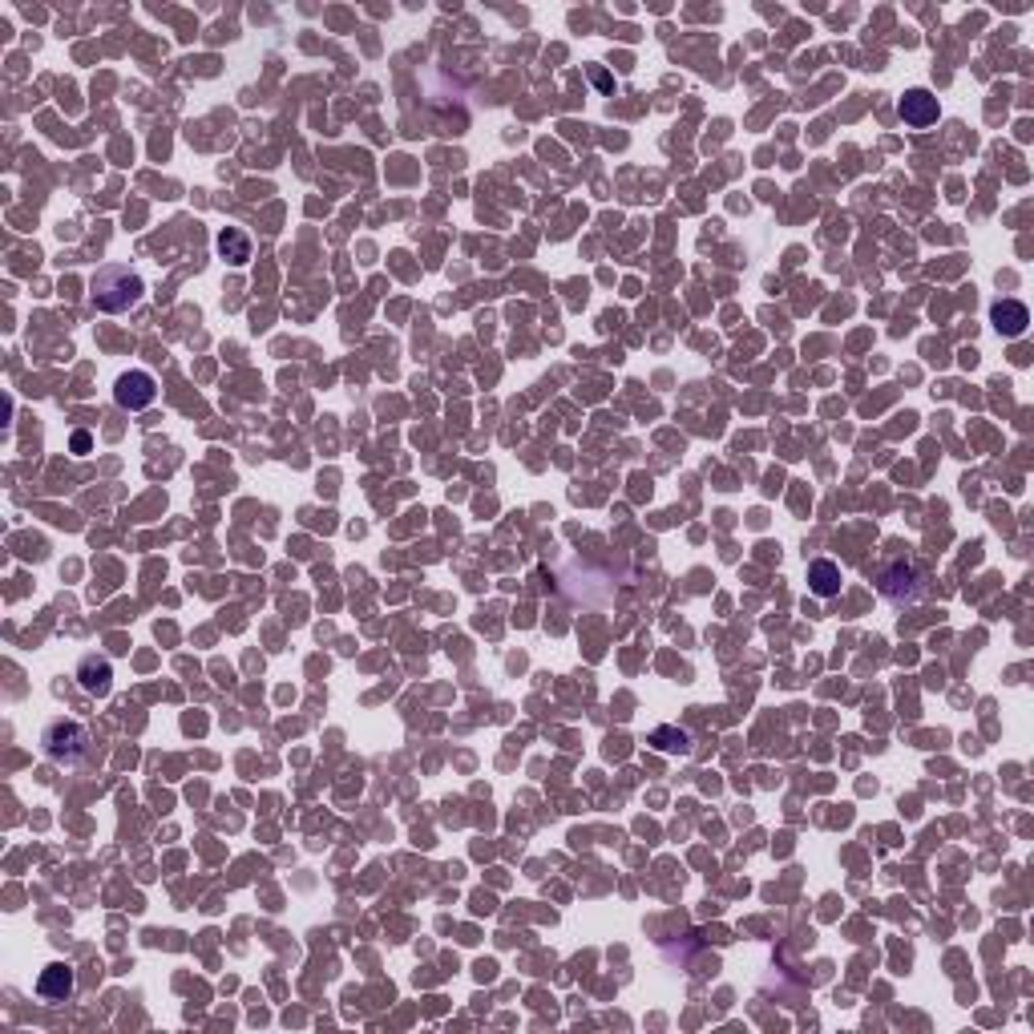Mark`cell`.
Here are the masks:
<instances>
[{
    "instance_id": "1",
    "label": "cell",
    "mask_w": 1034,
    "mask_h": 1034,
    "mask_svg": "<svg viewBox=\"0 0 1034 1034\" xmlns=\"http://www.w3.org/2000/svg\"><path fill=\"white\" fill-rule=\"evenodd\" d=\"M142 291H146L142 275L130 271V267H118V263L97 267V275L89 279V299H93V307H97V312H110V316L130 312V307L142 299Z\"/></svg>"
},
{
    "instance_id": "2",
    "label": "cell",
    "mask_w": 1034,
    "mask_h": 1034,
    "mask_svg": "<svg viewBox=\"0 0 1034 1034\" xmlns=\"http://www.w3.org/2000/svg\"><path fill=\"white\" fill-rule=\"evenodd\" d=\"M41 748L53 764L61 768H77L85 756H89V728L81 719H49L45 732H41Z\"/></svg>"
},
{
    "instance_id": "3",
    "label": "cell",
    "mask_w": 1034,
    "mask_h": 1034,
    "mask_svg": "<svg viewBox=\"0 0 1034 1034\" xmlns=\"http://www.w3.org/2000/svg\"><path fill=\"white\" fill-rule=\"evenodd\" d=\"M154 396H158V384H154V376H150V372H142V368L122 372V376H118V384H114V400H118L122 408H130V412L150 408V404H154Z\"/></svg>"
},
{
    "instance_id": "4",
    "label": "cell",
    "mask_w": 1034,
    "mask_h": 1034,
    "mask_svg": "<svg viewBox=\"0 0 1034 1034\" xmlns=\"http://www.w3.org/2000/svg\"><path fill=\"white\" fill-rule=\"evenodd\" d=\"M877 582H881V594H885L889 602H913V598H917V570H913L909 558L885 562L881 574H877Z\"/></svg>"
},
{
    "instance_id": "5",
    "label": "cell",
    "mask_w": 1034,
    "mask_h": 1034,
    "mask_svg": "<svg viewBox=\"0 0 1034 1034\" xmlns=\"http://www.w3.org/2000/svg\"><path fill=\"white\" fill-rule=\"evenodd\" d=\"M897 114H901L905 126L925 130V126H934L942 118V106H938V97L929 89H905V97L897 101Z\"/></svg>"
},
{
    "instance_id": "6",
    "label": "cell",
    "mask_w": 1034,
    "mask_h": 1034,
    "mask_svg": "<svg viewBox=\"0 0 1034 1034\" xmlns=\"http://www.w3.org/2000/svg\"><path fill=\"white\" fill-rule=\"evenodd\" d=\"M73 986H77V974H73L69 962H53V966H45L41 978H37V994L49 998V1002H65V998L73 994Z\"/></svg>"
},
{
    "instance_id": "7",
    "label": "cell",
    "mask_w": 1034,
    "mask_h": 1034,
    "mask_svg": "<svg viewBox=\"0 0 1034 1034\" xmlns=\"http://www.w3.org/2000/svg\"><path fill=\"white\" fill-rule=\"evenodd\" d=\"M841 582H845V574H841V566L833 558H812L808 562V590L816 598H837Z\"/></svg>"
},
{
    "instance_id": "8",
    "label": "cell",
    "mask_w": 1034,
    "mask_h": 1034,
    "mask_svg": "<svg viewBox=\"0 0 1034 1034\" xmlns=\"http://www.w3.org/2000/svg\"><path fill=\"white\" fill-rule=\"evenodd\" d=\"M990 320H994V328H998L1002 336H1010V340L1030 328V312H1026V303H1018V299L994 303V307H990Z\"/></svg>"
},
{
    "instance_id": "9",
    "label": "cell",
    "mask_w": 1034,
    "mask_h": 1034,
    "mask_svg": "<svg viewBox=\"0 0 1034 1034\" xmlns=\"http://www.w3.org/2000/svg\"><path fill=\"white\" fill-rule=\"evenodd\" d=\"M77 683H81L89 695H106V691H110V683H114V667H110V659L85 655V659L77 663Z\"/></svg>"
},
{
    "instance_id": "10",
    "label": "cell",
    "mask_w": 1034,
    "mask_h": 1034,
    "mask_svg": "<svg viewBox=\"0 0 1034 1034\" xmlns=\"http://www.w3.org/2000/svg\"><path fill=\"white\" fill-rule=\"evenodd\" d=\"M219 255H223L227 263L243 267V263L251 259V235H247L243 227H223V231H219Z\"/></svg>"
},
{
    "instance_id": "11",
    "label": "cell",
    "mask_w": 1034,
    "mask_h": 1034,
    "mask_svg": "<svg viewBox=\"0 0 1034 1034\" xmlns=\"http://www.w3.org/2000/svg\"><path fill=\"white\" fill-rule=\"evenodd\" d=\"M69 449H73V453H77V457H85V453H89V449H93V437H89V433H85V429H77V433H73V437H69Z\"/></svg>"
}]
</instances>
